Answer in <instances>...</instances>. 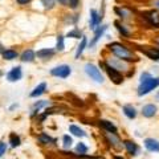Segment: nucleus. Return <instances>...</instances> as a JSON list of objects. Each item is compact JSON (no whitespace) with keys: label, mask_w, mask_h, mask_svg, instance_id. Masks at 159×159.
I'll return each mask as SVG.
<instances>
[{"label":"nucleus","mask_w":159,"mask_h":159,"mask_svg":"<svg viewBox=\"0 0 159 159\" xmlns=\"http://www.w3.org/2000/svg\"><path fill=\"white\" fill-rule=\"evenodd\" d=\"M107 48L114 56L121 60H125V61H137L138 60V57L134 54L131 49H129L126 45H123L121 43H111L107 45Z\"/></svg>","instance_id":"f257e3e1"},{"label":"nucleus","mask_w":159,"mask_h":159,"mask_svg":"<svg viewBox=\"0 0 159 159\" xmlns=\"http://www.w3.org/2000/svg\"><path fill=\"white\" fill-rule=\"evenodd\" d=\"M159 86V77H148L146 80L141 81V85L138 88V96H146L151 90L157 89Z\"/></svg>","instance_id":"f03ea898"},{"label":"nucleus","mask_w":159,"mask_h":159,"mask_svg":"<svg viewBox=\"0 0 159 159\" xmlns=\"http://www.w3.org/2000/svg\"><path fill=\"white\" fill-rule=\"evenodd\" d=\"M99 65H101L102 68H105V72L107 73L109 78H110L111 81L116 84V85H119V84L123 82V76H122V73L119 72V70H117L116 68L107 65L106 62H99Z\"/></svg>","instance_id":"7ed1b4c3"},{"label":"nucleus","mask_w":159,"mask_h":159,"mask_svg":"<svg viewBox=\"0 0 159 159\" xmlns=\"http://www.w3.org/2000/svg\"><path fill=\"white\" fill-rule=\"evenodd\" d=\"M85 72H86L88 76L90 77L92 80H94L96 82H98V84L103 82L102 73H101V70H99L96 65H93V64H86V65H85Z\"/></svg>","instance_id":"20e7f679"},{"label":"nucleus","mask_w":159,"mask_h":159,"mask_svg":"<svg viewBox=\"0 0 159 159\" xmlns=\"http://www.w3.org/2000/svg\"><path fill=\"white\" fill-rule=\"evenodd\" d=\"M72 73V68L69 65H58L56 68L51 69V74L53 77H58V78H68Z\"/></svg>","instance_id":"39448f33"},{"label":"nucleus","mask_w":159,"mask_h":159,"mask_svg":"<svg viewBox=\"0 0 159 159\" xmlns=\"http://www.w3.org/2000/svg\"><path fill=\"white\" fill-rule=\"evenodd\" d=\"M107 65H110L113 68H116L117 70H127V61H125V60H121V58H114V57H110V58H106V61H105Z\"/></svg>","instance_id":"423d86ee"},{"label":"nucleus","mask_w":159,"mask_h":159,"mask_svg":"<svg viewBox=\"0 0 159 159\" xmlns=\"http://www.w3.org/2000/svg\"><path fill=\"white\" fill-rule=\"evenodd\" d=\"M145 19L147 20L148 25L152 28H159V12L158 11H148L145 13Z\"/></svg>","instance_id":"0eeeda50"},{"label":"nucleus","mask_w":159,"mask_h":159,"mask_svg":"<svg viewBox=\"0 0 159 159\" xmlns=\"http://www.w3.org/2000/svg\"><path fill=\"white\" fill-rule=\"evenodd\" d=\"M101 20H102V16L98 13L97 9H90V21H89L90 29H93V31H94L97 27H99Z\"/></svg>","instance_id":"6e6552de"},{"label":"nucleus","mask_w":159,"mask_h":159,"mask_svg":"<svg viewBox=\"0 0 159 159\" xmlns=\"http://www.w3.org/2000/svg\"><path fill=\"white\" fill-rule=\"evenodd\" d=\"M23 77V70H21V66H15L12 68L11 70L8 72L7 74V80L11 82H15V81H19V80H21Z\"/></svg>","instance_id":"1a4fd4ad"},{"label":"nucleus","mask_w":159,"mask_h":159,"mask_svg":"<svg viewBox=\"0 0 159 159\" xmlns=\"http://www.w3.org/2000/svg\"><path fill=\"white\" fill-rule=\"evenodd\" d=\"M141 51L143 52V54L154 61H159V48H152V47H143L141 48Z\"/></svg>","instance_id":"9d476101"},{"label":"nucleus","mask_w":159,"mask_h":159,"mask_svg":"<svg viewBox=\"0 0 159 159\" xmlns=\"http://www.w3.org/2000/svg\"><path fill=\"white\" fill-rule=\"evenodd\" d=\"M105 138L107 139V142L110 143L113 147H116V148H121V147H122V142H121V139L118 138L117 134L105 131Z\"/></svg>","instance_id":"9b49d317"},{"label":"nucleus","mask_w":159,"mask_h":159,"mask_svg":"<svg viewBox=\"0 0 159 159\" xmlns=\"http://www.w3.org/2000/svg\"><path fill=\"white\" fill-rule=\"evenodd\" d=\"M106 29H107V25H99V27H97L96 29H94V37H93V40L90 41L89 45H90V47L96 45V44L99 41V39L103 36V33H105Z\"/></svg>","instance_id":"f8f14e48"},{"label":"nucleus","mask_w":159,"mask_h":159,"mask_svg":"<svg viewBox=\"0 0 159 159\" xmlns=\"http://www.w3.org/2000/svg\"><path fill=\"white\" fill-rule=\"evenodd\" d=\"M54 53H56V51H53L51 48H43L36 52V57H39L40 60H49L54 56Z\"/></svg>","instance_id":"ddd939ff"},{"label":"nucleus","mask_w":159,"mask_h":159,"mask_svg":"<svg viewBox=\"0 0 159 159\" xmlns=\"http://www.w3.org/2000/svg\"><path fill=\"white\" fill-rule=\"evenodd\" d=\"M145 147H146V150L151 152H159V141H157L154 138H147L145 139Z\"/></svg>","instance_id":"4468645a"},{"label":"nucleus","mask_w":159,"mask_h":159,"mask_svg":"<svg viewBox=\"0 0 159 159\" xmlns=\"http://www.w3.org/2000/svg\"><path fill=\"white\" fill-rule=\"evenodd\" d=\"M98 125L101 126V127H102L105 131L114 133V134H117V133H118V129H117V126L114 125L113 122H110V121H106V119H101V121L98 122Z\"/></svg>","instance_id":"2eb2a0df"},{"label":"nucleus","mask_w":159,"mask_h":159,"mask_svg":"<svg viewBox=\"0 0 159 159\" xmlns=\"http://www.w3.org/2000/svg\"><path fill=\"white\" fill-rule=\"evenodd\" d=\"M157 106L155 105H152V103H148V105H145L142 107V114H143V117H146V118H151L154 117L157 114Z\"/></svg>","instance_id":"dca6fc26"},{"label":"nucleus","mask_w":159,"mask_h":159,"mask_svg":"<svg viewBox=\"0 0 159 159\" xmlns=\"http://www.w3.org/2000/svg\"><path fill=\"white\" fill-rule=\"evenodd\" d=\"M34 58H36V52L32 51V49L24 51L21 53V56H20V60H21L23 62H32V61H34Z\"/></svg>","instance_id":"f3484780"},{"label":"nucleus","mask_w":159,"mask_h":159,"mask_svg":"<svg viewBox=\"0 0 159 159\" xmlns=\"http://www.w3.org/2000/svg\"><path fill=\"white\" fill-rule=\"evenodd\" d=\"M123 146H125L126 151L130 154V155H137L139 148H138V145L137 143H134L133 141H123Z\"/></svg>","instance_id":"a211bd4d"},{"label":"nucleus","mask_w":159,"mask_h":159,"mask_svg":"<svg viewBox=\"0 0 159 159\" xmlns=\"http://www.w3.org/2000/svg\"><path fill=\"white\" fill-rule=\"evenodd\" d=\"M47 90V84L45 82H41V84H39V85L33 89V90L31 92V97L32 98H36V97H40L41 94H44Z\"/></svg>","instance_id":"6ab92c4d"},{"label":"nucleus","mask_w":159,"mask_h":159,"mask_svg":"<svg viewBox=\"0 0 159 159\" xmlns=\"http://www.w3.org/2000/svg\"><path fill=\"white\" fill-rule=\"evenodd\" d=\"M123 114L129 118V119H134L137 117V110H135V107L131 106V105H125L123 106Z\"/></svg>","instance_id":"aec40b11"},{"label":"nucleus","mask_w":159,"mask_h":159,"mask_svg":"<svg viewBox=\"0 0 159 159\" xmlns=\"http://www.w3.org/2000/svg\"><path fill=\"white\" fill-rule=\"evenodd\" d=\"M2 56L4 60H8V61H11V60H15L19 57V53L15 51V49H4V52L2 53Z\"/></svg>","instance_id":"412c9836"},{"label":"nucleus","mask_w":159,"mask_h":159,"mask_svg":"<svg viewBox=\"0 0 159 159\" xmlns=\"http://www.w3.org/2000/svg\"><path fill=\"white\" fill-rule=\"evenodd\" d=\"M39 141L43 143V145H53V143H56V139L52 138L51 135H48L47 133H41L39 137Z\"/></svg>","instance_id":"4be33fe9"},{"label":"nucleus","mask_w":159,"mask_h":159,"mask_svg":"<svg viewBox=\"0 0 159 159\" xmlns=\"http://www.w3.org/2000/svg\"><path fill=\"white\" fill-rule=\"evenodd\" d=\"M86 47H88V39L85 36H82L81 43H80V45L77 47V51H76V58H80V56L84 53V51H85Z\"/></svg>","instance_id":"5701e85b"},{"label":"nucleus","mask_w":159,"mask_h":159,"mask_svg":"<svg viewBox=\"0 0 159 159\" xmlns=\"http://www.w3.org/2000/svg\"><path fill=\"white\" fill-rule=\"evenodd\" d=\"M114 25H116V28L118 29V32L121 33L123 37H129V36H130V32H129V29H127L125 25H123L122 23L116 21V23H114Z\"/></svg>","instance_id":"b1692460"},{"label":"nucleus","mask_w":159,"mask_h":159,"mask_svg":"<svg viewBox=\"0 0 159 159\" xmlns=\"http://www.w3.org/2000/svg\"><path fill=\"white\" fill-rule=\"evenodd\" d=\"M69 131H70L73 135H76V137H86V133L82 130V129H80L78 126H76V125H72L70 127H69Z\"/></svg>","instance_id":"393cba45"},{"label":"nucleus","mask_w":159,"mask_h":159,"mask_svg":"<svg viewBox=\"0 0 159 159\" xmlns=\"http://www.w3.org/2000/svg\"><path fill=\"white\" fill-rule=\"evenodd\" d=\"M64 49H65V37L60 34V36L57 37V43H56V51L62 52Z\"/></svg>","instance_id":"a878e982"},{"label":"nucleus","mask_w":159,"mask_h":159,"mask_svg":"<svg viewBox=\"0 0 159 159\" xmlns=\"http://www.w3.org/2000/svg\"><path fill=\"white\" fill-rule=\"evenodd\" d=\"M66 37H70V39H82V32L80 31L78 28H73L72 31H69Z\"/></svg>","instance_id":"bb28decb"},{"label":"nucleus","mask_w":159,"mask_h":159,"mask_svg":"<svg viewBox=\"0 0 159 159\" xmlns=\"http://www.w3.org/2000/svg\"><path fill=\"white\" fill-rule=\"evenodd\" d=\"M9 143H11L12 147H17V146H20V143H21V139H20V137L16 135V134H11V135H9Z\"/></svg>","instance_id":"cd10ccee"},{"label":"nucleus","mask_w":159,"mask_h":159,"mask_svg":"<svg viewBox=\"0 0 159 159\" xmlns=\"http://www.w3.org/2000/svg\"><path fill=\"white\" fill-rule=\"evenodd\" d=\"M116 12H117V15L121 19H127L129 16H130V11H129V9H126V8H116Z\"/></svg>","instance_id":"c85d7f7f"},{"label":"nucleus","mask_w":159,"mask_h":159,"mask_svg":"<svg viewBox=\"0 0 159 159\" xmlns=\"http://www.w3.org/2000/svg\"><path fill=\"white\" fill-rule=\"evenodd\" d=\"M41 2V4L44 6V8L48 9V11H51V9L54 8V6H56V0H40Z\"/></svg>","instance_id":"c756f323"},{"label":"nucleus","mask_w":159,"mask_h":159,"mask_svg":"<svg viewBox=\"0 0 159 159\" xmlns=\"http://www.w3.org/2000/svg\"><path fill=\"white\" fill-rule=\"evenodd\" d=\"M76 151L80 154V155L85 157V154L88 152V146H85L84 143H78V145L76 146Z\"/></svg>","instance_id":"7c9ffc66"},{"label":"nucleus","mask_w":159,"mask_h":159,"mask_svg":"<svg viewBox=\"0 0 159 159\" xmlns=\"http://www.w3.org/2000/svg\"><path fill=\"white\" fill-rule=\"evenodd\" d=\"M48 105H49L48 101H39V102L36 103V105L33 106V114H32V116H34V114H36L37 111H40V109H41V107L48 106Z\"/></svg>","instance_id":"2f4dec72"},{"label":"nucleus","mask_w":159,"mask_h":159,"mask_svg":"<svg viewBox=\"0 0 159 159\" xmlns=\"http://www.w3.org/2000/svg\"><path fill=\"white\" fill-rule=\"evenodd\" d=\"M66 6L70 8V9H77L78 6H80V0H68Z\"/></svg>","instance_id":"473e14b6"},{"label":"nucleus","mask_w":159,"mask_h":159,"mask_svg":"<svg viewBox=\"0 0 159 159\" xmlns=\"http://www.w3.org/2000/svg\"><path fill=\"white\" fill-rule=\"evenodd\" d=\"M62 142H64V147H66V148L70 147V146H72V143H73L72 138L69 137V135H64V138H62Z\"/></svg>","instance_id":"72a5a7b5"},{"label":"nucleus","mask_w":159,"mask_h":159,"mask_svg":"<svg viewBox=\"0 0 159 159\" xmlns=\"http://www.w3.org/2000/svg\"><path fill=\"white\" fill-rule=\"evenodd\" d=\"M6 151H7V145H6L4 142H0V157L4 155V154H6Z\"/></svg>","instance_id":"f704fd0d"},{"label":"nucleus","mask_w":159,"mask_h":159,"mask_svg":"<svg viewBox=\"0 0 159 159\" xmlns=\"http://www.w3.org/2000/svg\"><path fill=\"white\" fill-rule=\"evenodd\" d=\"M31 2L32 0H16V3L19 4V6H28Z\"/></svg>","instance_id":"c9c22d12"},{"label":"nucleus","mask_w":159,"mask_h":159,"mask_svg":"<svg viewBox=\"0 0 159 159\" xmlns=\"http://www.w3.org/2000/svg\"><path fill=\"white\" fill-rule=\"evenodd\" d=\"M58 4H61V6H66L68 4V0H56Z\"/></svg>","instance_id":"e433bc0d"},{"label":"nucleus","mask_w":159,"mask_h":159,"mask_svg":"<svg viewBox=\"0 0 159 159\" xmlns=\"http://www.w3.org/2000/svg\"><path fill=\"white\" fill-rule=\"evenodd\" d=\"M154 7H155L157 9H158V11H159V0H154Z\"/></svg>","instance_id":"4c0bfd02"},{"label":"nucleus","mask_w":159,"mask_h":159,"mask_svg":"<svg viewBox=\"0 0 159 159\" xmlns=\"http://www.w3.org/2000/svg\"><path fill=\"white\" fill-rule=\"evenodd\" d=\"M3 52H4V47H3V44L0 43V54H2Z\"/></svg>","instance_id":"58836bf2"},{"label":"nucleus","mask_w":159,"mask_h":159,"mask_svg":"<svg viewBox=\"0 0 159 159\" xmlns=\"http://www.w3.org/2000/svg\"><path fill=\"white\" fill-rule=\"evenodd\" d=\"M89 159H105L103 157H92V158H89Z\"/></svg>","instance_id":"ea45409f"},{"label":"nucleus","mask_w":159,"mask_h":159,"mask_svg":"<svg viewBox=\"0 0 159 159\" xmlns=\"http://www.w3.org/2000/svg\"><path fill=\"white\" fill-rule=\"evenodd\" d=\"M114 159H123L122 157H114Z\"/></svg>","instance_id":"a19ab883"},{"label":"nucleus","mask_w":159,"mask_h":159,"mask_svg":"<svg viewBox=\"0 0 159 159\" xmlns=\"http://www.w3.org/2000/svg\"><path fill=\"white\" fill-rule=\"evenodd\" d=\"M157 43H158V45H159V37L157 39Z\"/></svg>","instance_id":"79ce46f5"},{"label":"nucleus","mask_w":159,"mask_h":159,"mask_svg":"<svg viewBox=\"0 0 159 159\" xmlns=\"http://www.w3.org/2000/svg\"><path fill=\"white\" fill-rule=\"evenodd\" d=\"M158 98H159V94H158Z\"/></svg>","instance_id":"37998d69"}]
</instances>
